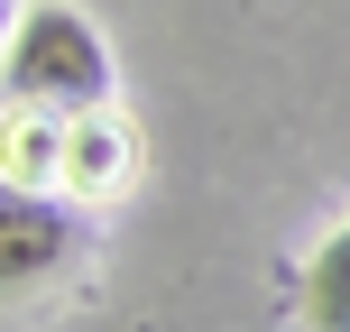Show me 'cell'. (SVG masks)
I'll return each instance as SVG.
<instances>
[{"label":"cell","instance_id":"cell-3","mask_svg":"<svg viewBox=\"0 0 350 332\" xmlns=\"http://www.w3.org/2000/svg\"><path fill=\"white\" fill-rule=\"evenodd\" d=\"M304 323L314 332H350V222L304 259Z\"/></svg>","mask_w":350,"mask_h":332},{"label":"cell","instance_id":"cell-1","mask_svg":"<svg viewBox=\"0 0 350 332\" xmlns=\"http://www.w3.org/2000/svg\"><path fill=\"white\" fill-rule=\"evenodd\" d=\"M0 84L18 111H92L111 92V47L74 0H28L0 47Z\"/></svg>","mask_w":350,"mask_h":332},{"label":"cell","instance_id":"cell-4","mask_svg":"<svg viewBox=\"0 0 350 332\" xmlns=\"http://www.w3.org/2000/svg\"><path fill=\"white\" fill-rule=\"evenodd\" d=\"M10 28H18V0H0V47H10Z\"/></svg>","mask_w":350,"mask_h":332},{"label":"cell","instance_id":"cell-2","mask_svg":"<svg viewBox=\"0 0 350 332\" xmlns=\"http://www.w3.org/2000/svg\"><path fill=\"white\" fill-rule=\"evenodd\" d=\"M74 249H83V222H74L55 194L18 185V175H0V305L37 296V286H55L74 268Z\"/></svg>","mask_w":350,"mask_h":332}]
</instances>
